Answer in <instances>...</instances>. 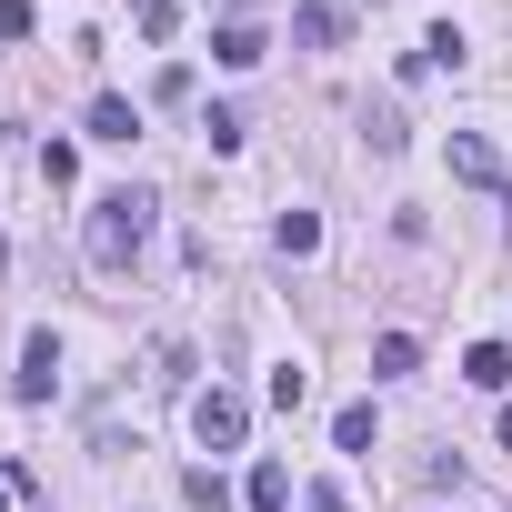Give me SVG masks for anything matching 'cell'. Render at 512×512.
<instances>
[{
    "instance_id": "obj_1",
    "label": "cell",
    "mask_w": 512,
    "mask_h": 512,
    "mask_svg": "<svg viewBox=\"0 0 512 512\" xmlns=\"http://www.w3.org/2000/svg\"><path fill=\"white\" fill-rule=\"evenodd\" d=\"M151 241V191H101L91 201V272H131Z\"/></svg>"
},
{
    "instance_id": "obj_2",
    "label": "cell",
    "mask_w": 512,
    "mask_h": 512,
    "mask_svg": "<svg viewBox=\"0 0 512 512\" xmlns=\"http://www.w3.org/2000/svg\"><path fill=\"white\" fill-rule=\"evenodd\" d=\"M241 432H251V402H241V392H221V382L191 392V442H201V452H231Z\"/></svg>"
},
{
    "instance_id": "obj_3",
    "label": "cell",
    "mask_w": 512,
    "mask_h": 512,
    "mask_svg": "<svg viewBox=\"0 0 512 512\" xmlns=\"http://www.w3.org/2000/svg\"><path fill=\"white\" fill-rule=\"evenodd\" d=\"M51 382H61V332H31V342H21L11 392H21V402H51Z\"/></svg>"
},
{
    "instance_id": "obj_4",
    "label": "cell",
    "mask_w": 512,
    "mask_h": 512,
    "mask_svg": "<svg viewBox=\"0 0 512 512\" xmlns=\"http://www.w3.org/2000/svg\"><path fill=\"white\" fill-rule=\"evenodd\" d=\"M452 181H472V191H502V151H492L482 131H452Z\"/></svg>"
},
{
    "instance_id": "obj_5",
    "label": "cell",
    "mask_w": 512,
    "mask_h": 512,
    "mask_svg": "<svg viewBox=\"0 0 512 512\" xmlns=\"http://www.w3.org/2000/svg\"><path fill=\"white\" fill-rule=\"evenodd\" d=\"M251 512H292V462H251Z\"/></svg>"
},
{
    "instance_id": "obj_6",
    "label": "cell",
    "mask_w": 512,
    "mask_h": 512,
    "mask_svg": "<svg viewBox=\"0 0 512 512\" xmlns=\"http://www.w3.org/2000/svg\"><path fill=\"white\" fill-rule=\"evenodd\" d=\"M211 51H221V71H251L272 41H262V21H221V41H211Z\"/></svg>"
},
{
    "instance_id": "obj_7",
    "label": "cell",
    "mask_w": 512,
    "mask_h": 512,
    "mask_svg": "<svg viewBox=\"0 0 512 512\" xmlns=\"http://www.w3.org/2000/svg\"><path fill=\"white\" fill-rule=\"evenodd\" d=\"M292 41H302V51H332V41H342V11H332V0H302V11H292Z\"/></svg>"
},
{
    "instance_id": "obj_8",
    "label": "cell",
    "mask_w": 512,
    "mask_h": 512,
    "mask_svg": "<svg viewBox=\"0 0 512 512\" xmlns=\"http://www.w3.org/2000/svg\"><path fill=\"white\" fill-rule=\"evenodd\" d=\"M131 131H141V101L101 91V101H91V141H131Z\"/></svg>"
},
{
    "instance_id": "obj_9",
    "label": "cell",
    "mask_w": 512,
    "mask_h": 512,
    "mask_svg": "<svg viewBox=\"0 0 512 512\" xmlns=\"http://www.w3.org/2000/svg\"><path fill=\"white\" fill-rule=\"evenodd\" d=\"M462 382H472V392H502V382H512V352H502V342H472V352H462Z\"/></svg>"
},
{
    "instance_id": "obj_10",
    "label": "cell",
    "mask_w": 512,
    "mask_h": 512,
    "mask_svg": "<svg viewBox=\"0 0 512 512\" xmlns=\"http://www.w3.org/2000/svg\"><path fill=\"white\" fill-rule=\"evenodd\" d=\"M272 241L292 251V262H312V251H322V221H312V211H282V221H272Z\"/></svg>"
},
{
    "instance_id": "obj_11",
    "label": "cell",
    "mask_w": 512,
    "mask_h": 512,
    "mask_svg": "<svg viewBox=\"0 0 512 512\" xmlns=\"http://www.w3.org/2000/svg\"><path fill=\"white\" fill-rule=\"evenodd\" d=\"M412 362H422V342H412V332H382V342H372V372H382V382H402Z\"/></svg>"
},
{
    "instance_id": "obj_12",
    "label": "cell",
    "mask_w": 512,
    "mask_h": 512,
    "mask_svg": "<svg viewBox=\"0 0 512 512\" xmlns=\"http://www.w3.org/2000/svg\"><path fill=\"white\" fill-rule=\"evenodd\" d=\"M332 442H342V452H372V402H342V412H332Z\"/></svg>"
},
{
    "instance_id": "obj_13",
    "label": "cell",
    "mask_w": 512,
    "mask_h": 512,
    "mask_svg": "<svg viewBox=\"0 0 512 512\" xmlns=\"http://www.w3.org/2000/svg\"><path fill=\"white\" fill-rule=\"evenodd\" d=\"M362 121H372V151H382V161H392V151H402V141H412V131H402V111H392V101H382V111H362Z\"/></svg>"
},
{
    "instance_id": "obj_14",
    "label": "cell",
    "mask_w": 512,
    "mask_h": 512,
    "mask_svg": "<svg viewBox=\"0 0 512 512\" xmlns=\"http://www.w3.org/2000/svg\"><path fill=\"white\" fill-rule=\"evenodd\" d=\"M302 402H312V372L282 362V372H272V412H302Z\"/></svg>"
},
{
    "instance_id": "obj_15",
    "label": "cell",
    "mask_w": 512,
    "mask_h": 512,
    "mask_svg": "<svg viewBox=\"0 0 512 512\" xmlns=\"http://www.w3.org/2000/svg\"><path fill=\"white\" fill-rule=\"evenodd\" d=\"M131 11H141V31H151V41H171V31H181V0H131Z\"/></svg>"
},
{
    "instance_id": "obj_16",
    "label": "cell",
    "mask_w": 512,
    "mask_h": 512,
    "mask_svg": "<svg viewBox=\"0 0 512 512\" xmlns=\"http://www.w3.org/2000/svg\"><path fill=\"white\" fill-rule=\"evenodd\" d=\"M201 141L211 151H241V111H201Z\"/></svg>"
},
{
    "instance_id": "obj_17",
    "label": "cell",
    "mask_w": 512,
    "mask_h": 512,
    "mask_svg": "<svg viewBox=\"0 0 512 512\" xmlns=\"http://www.w3.org/2000/svg\"><path fill=\"white\" fill-rule=\"evenodd\" d=\"M151 362H161V372H151V382H171V392H181V382H191V342H161V352H151Z\"/></svg>"
},
{
    "instance_id": "obj_18",
    "label": "cell",
    "mask_w": 512,
    "mask_h": 512,
    "mask_svg": "<svg viewBox=\"0 0 512 512\" xmlns=\"http://www.w3.org/2000/svg\"><path fill=\"white\" fill-rule=\"evenodd\" d=\"M0 41H31V0H0Z\"/></svg>"
},
{
    "instance_id": "obj_19",
    "label": "cell",
    "mask_w": 512,
    "mask_h": 512,
    "mask_svg": "<svg viewBox=\"0 0 512 512\" xmlns=\"http://www.w3.org/2000/svg\"><path fill=\"white\" fill-rule=\"evenodd\" d=\"M302 502H312V512H352V502H342V492H332V482H312V492H302Z\"/></svg>"
}]
</instances>
